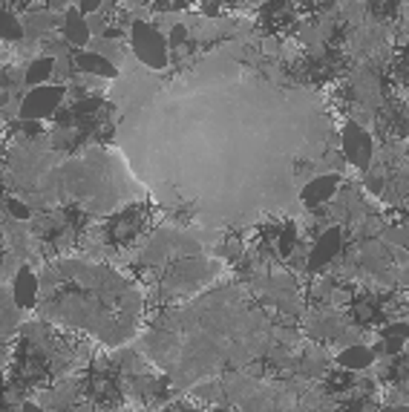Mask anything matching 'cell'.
Here are the masks:
<instances>
[{"mask_svg": "<svg viewBox=\"0 0 409 412\" xmlns=\"http://www.w3.org/2000/svg\"><path fill=\"white\" fill-rule=\"evenodd\" d=\"M43 303L49 317L84 329L107 343H124L139 320V294L115 271L84 262H58L41 277Z\"/></svg>", "mask_w": 409, "mask_h": 412, "instance_id": "cell-2", "label": "cell"}, {"mask_svg": "<svg viewBox=\"0 0 409 412\" xmlns=\"http://www.w3.org/2000/svg\"><path fill=\"white\" fill-rule=\"evenodd\" d=\"M130 43H133V52L139 58L150 73H162L167 70L170 63V46H167V38L153 29L150 24L145 21H135L133 29H130Z\"/></svg>", "mask_w": 409, "mask_h": 412, "instance_id": "cell-3", "label": "cell"}, {"mask_svg": "<svg viewBox=\"0 0 409 412\" xmlns=\"http://www.w3.org/2000/svg\"><path fill=\"white\" fill-rule=\"evenodd\" d=\"M173 81L150 115L124 127H150L147 145L127 150L133 170L156 199L190 205L204 222H248L286 205L303 173L323 156L328 121L300 90H283L225 55L199 61Z\"/></svg>", "mask_w": 409, "mask_h": 412, "instance_id": "cell-1", "label": "cell"}, {"mask_svg": "<svg viewBox=\"0 0 409 412\" xmlns=\"http://www.w3.org/2000/svg\"><path fill=\"white\" fill-rule=\"evenodd\" d=\"M78 66L84 73H93V76H98V78H115L118 76V70H115V63L107 58V55H101V52H78Z\"/></svg>", "mask_w": 409, "mask_h": 412, "instance_id": "cell-10", "label": "cell"}, {"mask_svg": "<svg viewBox=\"0 0 409 412\" xmlns=\"http://www.w3.org/2000/svg\"><path fill=\"white\" fill-rule=\"evenodd\" d=\"M61 101H63V87L38 84L24 96L18 115H21V121H43L58 110Z\"/></svg>", "mask_w": 409, "mask_h": 412, "instance_id": "cell-4", "label": "cell"}, {"mask_svg": "<svg viewBox=\"0 0 409 412\" xmlns=\"http://www.w3.org/2000/svg\"><path fill=\"white\" fill-rule=\"evenodd\" d=\"M52 70H55V61H52V58H38V61H32V66L26 70V84H29V87L46 84L49 76H52Z\"/></svg>", "mask_w": 409, "mask_h": 412, "instance_id": "cell-12", "label": "cell"}, {"mask_svg": "<svg viewBox=\"0 0 409 412\" xmlns=\"http://www.w3.org/2000/svg\"><path fill=\"white\" fill-rule=\"evenodd\" d=\"M383 412H403V409H383Z\"/></svg>", "mask_w": 409, "mask_h": 412, "instance_id": "cell-20", "label": "cell"}, {"mask_svg": "<svg viewBox=\"0 0 409 412\" xmlns=\"http://www.w3.org/2000/svg\"><path fill=\"white\" fill-rule=\"evenodd\" d=\"M337 185H340V176H337V173H323V176L311 179L306 187H300V199H303L306 205H317V202H326L328 196H334Z\"/></svg>", "mask_w": 409, "mask_h": 412, "instance_id": "cell-9", "label": "cell"}, {"mask_svg": "<svg viewBox=\"0 0 409 412\" xmlns=\"http://www.w3.org/2000/svg\"><path fill=\"white\" fill-rule=\"evenodd\" d=\"M9 214L18 217V220H29V208H26L24 202H18V199H9Z\"/></svg>", "mask_w": 409, "mask_h": 412, "instance_id": "cell-16", "label": "cell"}, {"mask_svg": "<svg viewBox=\"0 0 409 412\" xmlns=\"http://www.w3.org/2000/svg\"><path fill=\"white\" fill-rule=\"evenodd\" d=\"M185 38H187V29H185L182 24H176V26H173V32H170V38H167V46H170V49H176V46L185 41Z\"/></svg>", "mask_w": 409, "mask_h": 412, "instance_id": "cell-15", "label": "cell"}, {"mask_svg": "<svg viewBox=\"0 0 409 412\" xmlns=\"http://www.w3.org/2000/svg\"><path fill=\"white\" fill-rule=\"evenodd\" d=\"M61 35L73 46H87L90 43L93 29H90V21L81 15V9H66V15L61 21Z\"/></svg>", "mask_w": 409, "mask_h": 412, "instance_id": "cell-7", "label": "cell"}, {"mask_svg": "<svg viewBox=\"0 0 409 412\" xmlns=\"http://www.w3.org/2000/svg\"><path fill=\"white\" fill-rule=\"evenodd\" d=\"M372 361H375V352L366 346H352V349H343L337 355V364L346 366V369H366Z\"/></svg>", "mask_w": 409, "mask_h": 412, "instance_id": "cell-11", "label": "cell"}, {"mask_svg": "<svg viewBox=\"0 0 409 412\" xmlns=\"http://www.w3.org/2000/svg\"><path fill=\"white\" fill-rule=\"evenodd\" d=\"M291 240H294V231L289 228V231H286V240H283V254H289V251H291Z\"/></svg>", "mask_w": 409, "mask_h": 412, "instance_id": "cell-18", "label": "cell"}, {"mask_svg": "<svg viewBox=\"0 0 409 412\" xmlns=\"http://www.w3.org/2000/svg\"><path fill=\"white\" fill-rule=\"evenodd\" d=\"M101 4H104V0H81L78 9H81V15L87 18V15H95V12L101 9Z\"/></svg>", "mask_w": 409, "mask_h": 412, "instance_id": "cell-17", "label": "cell"}, {"mask_svg": "<svg viewBox=\"0 0 409 412\" xmlns=\"http://www.w3.org/2000/svg\"><path fill=\"white\" fill-rule=\"evenodd\" d=\"M38 292H41V280L32 274L29 265H21L18 277H15V303L21 309H32L38 303Z\"/></svg>", "mask_w": 409, "mask_h": 412, "instance_id": "cell-8", "label": "cell"}, {"mask_svg": "<svg viewBox=\"0 0 409 412\" xmlns=\"http://www.w3.org/2000/svg\"><path fill=\"white\" fill-rule=\"evenodd\" d=\"M406 337H409V326H406V323H395V326H389V329L383 331V340H386V349H389V352H398V349L403 346Z\"/></svg>", "mask_w": 409, "mask_h": 412, "instance_id": "cell-14", "label": "cell"}, {"mask_svg": "<svg viewBox=\"0 0 409 412\" xmlns=\"http://www.w3.org/2000/svg\"><path fill=\"white\" fill-rule=\"evenodd\" d=\"M24 412H43L41 406H35V403H24Z\"/></svg>", "mask_w": 409, "mask_h": 412, "instance_id": "cell-19", "label": "cell"}, {"mask_svg": "<svg viewBox=\"0 0 409 412\" xmlns=\"http://www.w3.org/2000/svg\"><path fill=\"white\" fill-rule=\"evenodd\" d=\"M343 156L349 165H358V168H366L369 159H372V139L366 135V130H361L355 121H346L343 124Z\"/></svg>", "mask_w": 409, "mask_h": 412, "instance_id": "cell-5", "label": "cell"}, {"mask_svg": "<svg viewBox=\"0 0 409 412\" xmlns=\"http://www.w3.org/2000/svg\"><path fill=\"white\" fill-rule=\"evenodd\" d=\"M340 248H343V231H340V228H328L326 234H320V240H317V245H314V251L309 257V268L311 271L323 268L326 262H331V257L340 254Z\"/></svg>", "mask_w": 409, "mask_h": 412, "instance_id": "cell-6", "label": "cell"}, {"mask_svg": "<svg viewBox=\"0 0 409 412\" xmlns=\"http://www.w3.org/2000/svg\"><path fill=\"white\" fill-rule=\"evenodd\" d=\"M0 38L4 41H21L24 38V26L15 15H9L6 9H0Z\"/></svg>", "mask_w": 409, "mask_h": 412, "instance_id": "cell-13", "label": "cell"}]
</instances>
